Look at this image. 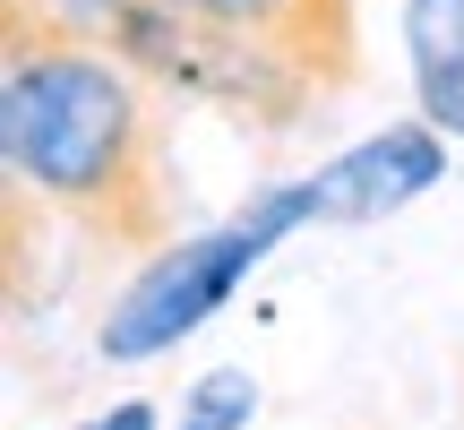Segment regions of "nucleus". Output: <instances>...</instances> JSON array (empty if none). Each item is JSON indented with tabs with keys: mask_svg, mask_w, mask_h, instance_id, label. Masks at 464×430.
<instances>
[{
	"mask_svg": "<svg viewBox=\"0 0 464 430\" xmlns=\"http://www.w3.org/2000/svg\"><path fill=\"white\" fill-rule=\"evenodd\" d=\"M249 422H258V379H241V370H207V379H189L181 430H249Z\"/></svg>",
	"mask_w": 464,
	"mask_h": 430,
	"instance_id": "423d86ee",
	"label": "nucleus"
},
{
	"mask_svg": "<svg viewBox=\"0 0 464 430\" xmlns=\"http://www.w3.org/2000/svg\"><path fill=\"white\" fill-rule=\"evenodd\" d=\"M439 181H448V130H430L413 112V121L370 130L335 164H318L310 172V207H318V224H387L396 207H413Z\"/></svg>",
	"mask_w": 464,
	"mask_h": 430,
	"instance_id": "20e7f679",
	"label": "nucleus"
},
{
	"mask_svg": "<svg viewBox=\"0 0 464 430\" xmlns=\"http://www.w3.org/2000/svg\"><path fill=\"white\" fill-rule=\"evenodd\" d=\"M258 259H266V241L241 224V215L216 224V232H189V241H164L112 293V310H103V327H95V353L103 362H155V353H172L181 336H198L207 318L224 310L232 284H241Z\"/></svg>",
	"mask_w": 464,
	"mask_h": 430,
	"instance_id": "7ed1b4c3",
	"label": "nucleus"
},
{
	"mask_svg": "<svg viewBox=\"0 0 464 430\" xmlns=\"http://www.w3.org/2000/svg\"><path fill=\"white\" fill-rule=\"evenodd\" d=\"M52 9L78 34H95L103 52H121L138 78H155L172 103H207L249 138H293L335 103L301 61H284L276 44L189 9V0H52Z\"/></svg>",
	"mask_w": 464,
	"mask_h": 430,
	"instance_id": "f03ea898",
	"label": "nucleus"
},
{
	"mask_svg": "<svg viewBox=\"0 0 464 430\" xmlns=\"http://www.w3.org/2000/svg\"><path fill=\"white\" fill-rule=\"evenodd\" d=\"M0 164L17 199L103 249L155 259L181 241L172 95L52 0H0Z\"/></svg>",
	"mask_w": 464,
	"mask_h": 430,
	"instance_id": "f257e3e1",
	"label": "nucleus"
},
{
	"mask_svg": "<svg viewBox=\"0 0 464 430\" xmlns=\"http://www.w3.org/2000/svg\"><path fill=\"white\" fill-rule=\"evenodd\" d=\"M404 61L413 78L464 61V0H404Z\"/></svg>",
	"mask_w": 464,
	"mask_h": 430,
	"instance_id": "0eeeda50",
	"label": "nucleus"
},
{
	"mask_svg": "<svg viewBox=\"0 0 464 430\" xmlns=\"http://www.w3.org/2000/svg\"><path fill=\"white\" fill-rule=\"evenodd\" d=\"M78 430H155V405H147V396H130V405H112L103 422H78Z\"/></svg>",
	"mask_w": 464,
	"mask_h": 430,
	"instance_id": "1a4fd4ad",
	"label": "nucleus"
},
{
	"mask_svg": "<svg viewBox=\"0 0 464 430\" xmlns=\"http://www.w3.org/2000/svg\"><path fill=\"white\" fill-rule=\"evenodd\" d=\"M413 103H421V121H430V130L464 138V61H448V69H421V78H413Z\"/></svg>",
	"mask_w": 464,
	"mask_h": 430,
	"instance_id": "6e6552de",
	"label": "nucleus"
},
{
	"mask_svg": "<svg viewBox=\"0 0 464 430\" xmlns=\"http://www.w3.org/2000/svg\"><path fill=\"white\" fill-rule=\"evenodd\" d=\"M189 9L224 17V26L276 44L284 61H301L327 95H353L362 86V0H189Z\"/></svg>",
	"mask_w": 464,
	"mask_h": 430,
	"instance_id": "39448f33",
	"label": "nucleus"
}]
</instances>
